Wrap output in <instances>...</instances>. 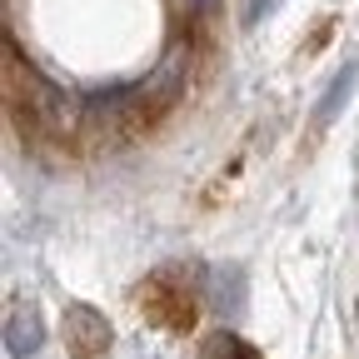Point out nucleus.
<instances>
[{
	"mask_svg": "<svg viewBox=\"0 0 359 359\" xmlns=\"http://www.w3.org/2000/svg\"><path fill=\"white\" fill-rule=\"evenodd\" d=\"M269 11H280V0H255V6L245 11V20H250V25H259V20H264Z\"/></svg>",
	"mask_w": 359,
	"mask_h": 359,
	"instance_id": "423d86ee",
	"label": "nucleus"
},
{
	"mask_svg": "<svg viewBox=\"0 0 359 359\" xmlns=\"http://www.w3.org/2000/svg\"><path fill=\"white\" fill-rule=\"evenodd\" d=\"M210 304L224 314V320H240L250 304V280L240 264H215L210 269Z\"/></svg>",
	"mask_w": 359,
	"mask_h": 359,
	"instance_id": "f03ea898",
	"label": "nucleus"
},
{
	"mask_svg": "<svg viewBox=\"0 0 359 359\" xmlns=\"http://www.w3.org/2000/svg\"><path fill=\"white\" fill-rule=\"evenodd\" d=\"M40 344H45L40 309H35V304H15L11 320H6V349H11V359H30Z\"/></svg>",
	"mask_w": 359,
	"mask_h": 359,
	"instance_id": "7ed1b4c3",
	"label": "nucleus"
},
{
	"mask_svg": "<svg viewBox=\"0 0 359 359\" xmlns=\"http://www.w3.org/2000/svg\"><path fill=\"white\" fill-rule=\"evenodd\" d=\"M354 80H359V65L349 60V65L334 75V85L325 90V100H320V110H314V120H320V125L339 120V110H344V105H349V95H354Z\"/></svg>",
	"mask_w": 359,
	"mask_h": 359,
	"instance_id": "20e7f679",
	"label": "nucleus"
},
{
	"mask_svg": "<svg viewBox=\"0 0 359 359\" xmlns=\"http://www.w3.org/2000/svg\"><path fill=\"white\" fill-rule=\"evenodd\" d=\"M65 339H70L75 359H95L100 349H110V325L90 304H70L65 309Z\"/></svg>",
	"mask_w": 359,
	"mask_h": 359,
	"instance_id": "f257e3e1",
	"label": "nucleus"
},
{
	"mask_svg": "<svg viewBox=\"0 0 359 359\" xmlns=\"http://www.w3.org/2000/svg\"><path fill=\"white\" fill-rule=\"evenodd\" d=\"M200 359H259V349H255V344H245V339H240V334H230V330H219V334H210V339H205Z\"/></svg>",
	"mask_w": 359,
	"mask_h": 359,
	"instance_id": "39448f33",
	"label": "nucleus"
}]
</instances>
